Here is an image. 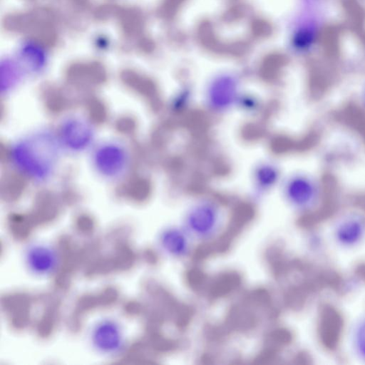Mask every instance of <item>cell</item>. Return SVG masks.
<instances>
[{
  "label": "cell",
  "instance_id": "obj_1",
  "mask_svg": "<svg viewBox=\"0 0 365 365\" xmlns=\"http://www.w3.org/2000/svg\"><path fill=\"white\" fill-rule=\"evenodd\" d=\"M58 147L54 138L43 133L17 143L11 150L16 166L31 178L42 180L52 173Z\"/></svg>",
  "mask_w": 365,
  "mask_h": 365
},
{
  "label": "cell",
  "instance_id": "obj_2",
  "mask_svg": "<svg viewBox=\"0 0 365 365\" xmlns=\"http://www.w3.org/2000/svg\"><path fill=\"white\" fill-rule=\"evenodd\" d=\"M331 244L337 250L356 252L365 245V215L349 211L337 217L328 232Z\"/></svg>",
  "mask_w": 365,
  "mask_h": 365
},
{
  "label": "cell",
  "instance_id": "obj_3",
  "mask_svg": "<svg viewBox=\"0 0 365 365\" xmlns=\"http://www.w3.org/2000/svg\"><path fill=\"white\" fill-rule=\"evenodd\" d=\"M287 187L290 203L299 210L309 213L317 210L322 200V189L319 182L307 175L292 179Z\"/></svg>",
  "mask_w": 365,
  "mask_h": 365
},
{
  "label": "cell",
  "instance_id": "obj_4",
  "mask_svg": "<svg viewBox=\"0 0 365 365\" xmlns=\"http://www.w3.org/2000/svg\"><path fill=\"white\" fill-rule=\"evenodd\" d=\"M128 157L123 148L107 144L96 150L94 163L98 170L105 176L115 178L122 174L127 167Z\"/></svg>",
  "mask_w": 365,
  "mask_h": 365
},
{
  "label": "cell",
  "instance_id": "obj_5",
  "mask_svg": "<svg viewBox=\"0 0 365 365\" xmlns=\"http://www.w3.org/2000/svg\"><path fill=\"white\" fill-rule=\"evenodd\" d=\"M92 341L95 347L106 354H116L123 349L124 339L118 324L112 320L105 319L93 329Z\"/></svg>",
  "mask_w": 365,
  "mask_h": 365
},
{
  "label": "cell",
  "instance_id": "obj_6",
  "mask_svg": "<svg viewBox=\"0 0 365 365\" xmlns=\"http://www.w3.org/2000/svg\"><path fill=\"white\" fill-rule=\"evenodd\" d=\"M61 140L73 150H81L91 143L93 130L88 124L79 119H70L62 125Z\"/></svg>",
  "mask_w": 365,
  "mask_h": 365
},
{
  "label": "cell",
  "instance_id": "obj_7",
  "mask_svg": "<svg viewBox=\"0 0 365 365\" xmlns=\"http://www.w3.org/2000/svg\"><path fill=\"white\" fill-rule=\"evenodd\" d=\"M26 262L34 273L47 275L57 268L58 256L56 250L49 246L35 245L27 250Z\"/></svg>",
  "mask_w": 365,
  "mask_h": 365
},
{
  "label": "cell",
  "instance_id": "obj_8",
  "mask_svg": "<svg viewBox=\"0 0 365 365\" xmlns=\"http://www.w3.org/2000/svg\"><path fill=\"white\" fill-rule=\"evenodd\" d=\"M217 224V212L207 206L196 207L187 219L190 232L200 237H207L212 235L216 230Z\"/></svg>",
  "mask_w": 365,
  "mask_h": 365
},
{
  "label": "cell",
  "instance_id": "obj_9",
  "mask_svg": "<svg viewBox=\"0 0 365 365\" xmlns=\"http://www.w3.org/2000/svg\"><path fill=\"white\" fill-rule=\"evenodd\" d=\"M347 336L348 346L354 358L365 364V311L354 319Z\"/></svg>",
  "mask_w": 365,
  "mask_h": 365
},
{
  "label": "cell",
  "instance_id": "obj_10",
  "mask_svg": "<svg viewBox=\"0 0 365 365\" xmlns=\"http://www.w3.org/2000/svg\"><path fill=\"white\" fill-rule=\"evenodd\" d=\"M160 244L169 254L181 257L188 252V242L185 234L177 229L164 231L160 237Z\"/></svg>",
  "mask_w": 365,
  "mask_h": 365
}]
</instances>
